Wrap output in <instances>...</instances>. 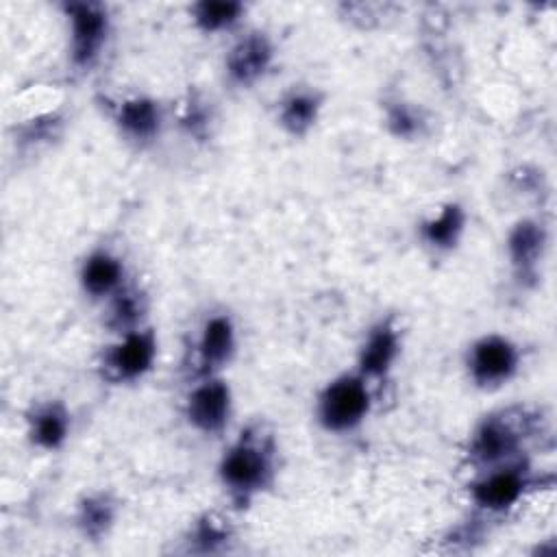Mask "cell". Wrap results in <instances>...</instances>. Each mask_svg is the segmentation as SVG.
I'll use <instances>...</instances> for the list:
<instances>
[{
  "instance_id": "cell-1",
  "label": "cell",
  "mask_w": 557,
  "mask_h": 557,
  "mask_svg": "<svg viewBox=\"0 0 557 557\" xmlns=\"http://www.w3.org/2000/svg\"><path fill=\"white\" fill-rule=\"evenodd\" d=\"M215 479L235 509H248L278 479V442L263 420L244 424L224 446Z\"/></svg>"
},
{
  "instance_id": "cell-2",
  "label": "cell",
  "mask_w": 557,
  "mask_h": 557,
  "mask_svg": "<svg viewBox=\"0 0 557 557\" xmlns=\"http://www.w3.org/2000/svg\"><path fill=\"white\" fill-rule=\"evenodd\" d=\"M537 418L524 407H500L476 420L466 442V461L472 470L529 457V440Z\"/></svg>"
},
{
  "instance_id": "cell-3",
  "label": "cell",
  "mask_w": 557,
  "mask_h": 557,
  "mask_svg": "<svg viewBox=\"0 0 557 557\" xmlns=\"http://www.w3.org/2000/svg\"><path fill=\"white\" fill-rule=\"evenodd\" d=\"M376 387L355 368L331 376L315 394L313 418L329 435L359 431L374 409Z\"/></svg>"
},
{
  "instance_id": "cell-4",
  "label": "cell",
  "mask_w": 557,
  "mask_h": 557,
  "mask_svg": "<svg viewBox=\"0 0 557 557\" xmlns=\"http://www.w3.org/2000/svg\"><path fill=\"white\" fill-rule=\"evenodd\" d=\"M540 474L531 466V457L474 470L468 483V498L481 516H505L537 490Z\"/></svg>"
},
{
  "instance_id": "cell-5",
  "label": "cell",
  "mask_w": 557,
  "mask_h": 557,
  "mask_svg": "<svg viewBox=\"0 0 557 557\" xmlns=\"http://www.w3.org/2000/svg\"><path fill=\"white\" fill-rule=\"evenodd\" d=\"M67 33V65L76 74H89L109 48L113 17L104 2L67 0L59 4Z\"/></svg>"
},
{
  "instance_id": "cell-6",
  "label": "cell",
  "mask_w": 557,
  "mask_h": 557,
  "mask_svg": "<svg viewBox=\"0 0 557 557\" xmlns=\"http://www.w3.org/2000/svg\"><path fill=\"white\" fill-rule=\"evenodd\" d=\"M159 333L150 322L141 329L111 335L96 359V372L107 385H135L144 381L159 361Z\"/></svg>"
},
{
  "instance_id": "cell-7",
  "label": "cell",
  "mask_w": 557,
  "mask_h": 557,
  "mask_svg": "<svg viewBox=\"0 0 557 557\" xmlns=\"http://www.w3.org/2000/svg\"><path fill=\"white\" fill-rule=\"evenodd\" d=\"M239 350V326L235 315L220 307L202 315L191 333L185 370L189 379L224 374Z\"/></svg>"
},
{
  "instance_id": "cell-8",
  "label": "cell",
  "mask_w": 557,
  "mask_h": 557,
  "mask_svg": "<svg viewBox=\"0 0 557 557\" xmlns=\"http://www.w3.org/2000/svg\"><path fill=\"white\" fill-rule=\"evenodd\" d=\"M522 368L520 344L498 331L476 335L463 352V370L472 387L498 392L507 387Z\"/></svg>"
},
{
  "instance_id": "cell-9",
  "label": "cell",
  "mask_w": 557,
  "mask_h": 557,
  "mask_svg": "<svg viewBox=\"0 0 557 557\" xmlns=\"http://www.w3.org/2000/svg\"><path fill=\"white\" fill-rule=\"evenodd\" d=\"M107 115L120 139L137 150L154 146L170 122L168 107L152 94L131 91L107 98Z\"/></svg>"
},
{
  "instance_id": "cell-10",
  "label": "cell",
  "mask_w": 557,
  "mask_h": 557,
  "mask_svg": "<svg viewBox=\"0 0 557 557\" xmlns=\"http://www.w3.org/2000/svg\"><path fill=\"white\" fill-rule=\"evenodd\" d=\"M550 248V226L542 215H520L505 233V259L520 289H535Z\"/></svg>"
},
{
  "instance_id": "cell-11",
  "label": "cell",
  "mask_w": 557,
  "mask_h": 557,
  "mask_svg": "<svg viewBox=\"0 0 557 557\" xmlns=\"http://www.w3.org/2000/svg\"><path fill=\"white\" fill-rule=\"evenodd\" d=\"M235 413V394L224 374L189 379L183 396V418L205 437L222 435Z\"/></svg>"
},
{
  "instance_id": "cell-12",
  "label": "cell",
  "mask_w": 557,
  "mask_h": 557,
  "mask_svg": "<svg viewBox=\"0 0 557 557\" xmlns=\"http://www.w3.org/2000/svg\"><path fill=\"white\" fill-rule=\"evenodd\" d=\"M276 61L278 48L272 35L261 28H246L228 44L222 74L233 89H252L274 72Z\"/></svg>"
},
{
  "instance_id": "cell-13",
  "label": "cell",
  "mask_w": 557,
  "mask_h": 557,
  "mask_svg": "<svg viewBox=\"0 0 557 557\" xmlns=\"http://www.w3.org/2000/svg\"><path fill=\"white\" fill-rule=\"evenodd\" d=\"M403 346H405V333L398 315L396 313L379 315L363 331L352 368L361 372L374 387H379L394 374L403 357Z\"/></svg>"
},
{
  "instance_id": "cell-14",
  "label": "cell",
  "mask_w": 557,
  "mask_h": 557,
  "mask_svg": "<svg viewBox=\"0 0 557 557\" xmlns=\"http://www.w3.org/2000/svg\"><path fill=\"white\" fill-rule=\"evenodd\" d=\"M133 276L128 272L124 257L115 248L102 244L89 248L81 257L76 270V283L81 294L96 305L107 302Z\"/></svg>"
},
{
  "instance_id": "cell-15",
  "label": "cell",
  "mask_w": 557,
  "mask_h": 557,
  "mask_svg": "<svg viewBox=\"0 0 557 557\" xmlns=\"http://www.w3.org/2000/svg\"><path fill=\"white\" fill-rule=\"evenodd\" d=\"M326 91L313 83H292L274 102V122L292 139H305L320 124Z\"/></svg>"
},
{
  "instance_id": "cell-16",
  "label": "cell",
  "mask_w": 557,
  "mask_h": 557,
  "mask_svg": "<svg viewBox=\"0 0 557 557\" xmlns=\"http://www.w3.org/2000/svg\"><path fill=\"white\" fill-rule=\"evenodd\" d=\"M72 429L74 413L63 398L35 400L24 411V435L41 453H59L72 437Z\"/></svg>"
},
{
  "instance_id": "cell-17",
  "label": "cell",
  "mask_w": 557,
  "mask_h": 557,
  "mask_svg": "<svg viewBox=\"0 0 557 557\" xmlns=\"http://www.w3.org/2000/svg\"><path fill=\"white\" fill-rule=\"evenodd\" d=\"M470 213L461 200H446L435 211L422 215L416 224L420 246L433 257H448L466 239Z\"/></svg>"
},
{
  "instance_id": "cell-18",
  "label": "cell",
  "mask_w": 557,
  "mask_h": 557,
  "mask_svg": "<svg viewBox=\"0 0 557 557\" xmlns=\"http://www.w3.org/2000/svg\"><path fill=\"white\" fill-rule=\"evenodd\" d=\"M181 550L185 555L198 557H213L226 555L233 550L237 542L235 522L220 509H205L200 511L183 533Z\"/></svg>"
},
{
  "instance_id": "cell-19",
  "label": "cell",
  "mask_w": 557,
  "mask_h": 557,
  "mask_svg": "<svg viewBox=\"0 0 557 557\" xmlns=\"http://www.w3.org/2000/svg\"><path fill=\"white\" fill-rule=\"evenodd\" d=\"M120 513L122 503L111 490H89L76 500L72 524L83 542L98 544L113 533Z\"/></svg>"
},
{
  "instance_id": "cell-20",
  "label": "cell",
  "mask_w": 557,
  "mask_h": 557,
  "mask_svg": "<svg viewBox=\"0 0 557 557\" xmlns=\"http://www.w3.org/2000/svg\"><path fill=\"white\" fill-rule=\"evenodd\" d=\"M102 307V326L109 335L128 333L150 324V294L131 278L120 292H115Z\"/></svg>"
},
{
  "instance_id": "cell-21",
  "label": "cell",
  "mask_w": 557,
  "mask_h": 557,
  "mask_svg": "<svg viewBox=\"0 0 557 557\" xmlns=\"http://www.w3.org/2000/svg\"><path fill=\"white\" fill-rule=\"evenodd\" d=\"M381 122L398 141L424 139L431 131V113L420 102L398 91H387L381 100Z\"/></svg>"
},
{
  "instance_id": "cell-22",
  "label": "cell",
  "mask_w": 557,
  "mask_h": 557,
  "mask_svg": "<svg viewBox=\"0 0 557 557\" xmlns=\"http://www.w3.org/2000/svg\"><path fill=\"white\" fill-rule=\"evenodd\" d=\"M170 120L185 139L207 144L215 135L218 111L209 96L198 89H189L170 111Z\"/></svg>"
},
{
  "instance_id": "cell-23",
  "label": "cell",
  "mask_w": 557,
  "mask_h": 557,
  "mask_svg": "<svg viewBox=\"0 0 557 557\" xmlns=\"http://www.w3.org/2000/svg\"><path fill=\"white\" fill-rule=\"evenodd\" d=\"M246 13L248 7L239 0H198L187 7L191 26L207 37L235 33Z\"/></svg>"
},
{
  "instance_id": "cell-24",
  "label": "cell",
  "mask_w": 557,
  "mask_h": 557,
  "mask_svg": "<svg viewBox=\"0 0 557 557\" xmlns=\"http://www.w3.org/2000/svg\"><path fill=\"white\" fill-rule=\"evenodd\" d=\"M65 124H67V117L61 109H50V111L28 115L26 120L17 122L13 144L20 152H33V150L37 152L41 148L52 146V141H57L63 135Z\"/></svg>"
},
{
  "instance_id": "cell-25",
  "label": "cell",
  "mask_w": 557,
  "mask_h": 557,
  "mask_svg": "<svg viewBox=\"0 0 557 557\" xmlns=\"http://www.w3.org/2000/svg\"><path fill=\"white\" fill-rule=\"evenodd\" d=\"M344 11V15H348V22L359 26V28H374L381 24V17H385L387 9H394L392 4H342L339 7Z\"/></svg>"
}]
</instances>
